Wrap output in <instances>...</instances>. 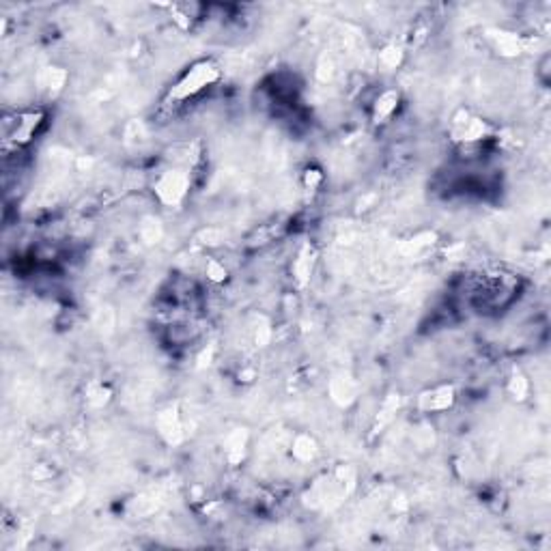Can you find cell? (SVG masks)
I'll list each match as a JSON object with an SVG mask.
<instances>
[{"mask_svg":"<svg viewBox=\"0 0 551 551\" xmlns=\"http://www.w3.org/2000/svg\"><path fill=\"white\" fill-rule=\"evenodd\" d=\"M217 80H220V67L213 61H198L183 71V76L170 87L166 101L172 106H179L183 101L201 95L205 89L213 87Z\"/></svg>","mask_w":551,"mask_h":551,"instance_id":"obj_1","label":"cell"},{"mask_svg":"<svg viewBox=\"0 0 551 551\" xmlns=\"http://www.w3.org/2000/svg\"><path fill=\"white\" fill-rule=\"evenodd\" d=\"M190 192V172L186 168H168L153 183L156 198L166 207H179Z\"/></svg>","mask_w":551,"mask_h":551,"instance_id":"obj_2","label":"cell"},{"mask_svg":"<svg viewBox=\"0 0 551 551\" xmlns=\"http://www.w3.org/2000/svg\"><path fill=\"white\" fill-rule=\"evenodd\" d=\"M491 134H493V127L485 119L469 115L467 110H461L450 125V136L459 144H479V142L487 140Z\"/></svg>","mask_w":551,"mask_h":551,"instance_id":"obj_3","label":"cell"},{"mask_svg":"<svg viewBox=\"0 0 551 551\" xmlns=\"http://www.w3.org/2000/svg\"><path fill=\"white\" fill-rule=\"evenodd\" d=\"M457 403V388L452 384L435 386L418 394V410L422 414H442Z\"/></svg>","mask_w":551,"mask_h":551,"instance_id":"obj_4","label":"cell"},{"mask_svg":"<svg viewBox=\"0 0 551 551\" xmlns=\"http://www.w3.org/2000/svg\"><path fill=\"white\" fill-rule=\"evenodd\" d=\"M44 123V113H39V110H32V113H24L18 117L15 125L13 127H5V140L7 142H13L15 146L20 144H26L34 138L37 129H39V125Z\"/></svg>","mask_w":551,"mask_h":551,"instance_id":"obj_5","label":"cell"},{"mask_svg":"<svg viewBox=\"0 0 551 551\" xmlns=\"http://www.w3.org/2000/svg\"><path fill=\"white\" fill-rule=\"evenodd\" d=\"M156 426H158L160 437L170 446H177L183 439V435H186L183 433V420H181V414L177 407H166L164 412H160Z\"/></svg>","mask_w":551,"mask_h":551,"instance_id":"obj_6","label":"cell"},{"mask_svg":"<svg viewBox=\"0 0 551 551\" xmlns=\"http://www.w3.org/2000/svg\"><path fill=\"white\" fill-rule=\"evenodd\" d=\"M491 44L495 46L498 54L502 56H519L526 50V39H521L515 32H506V30H493L489 34Z\"/></svg>","mask_w":551,"mask_h":551,"instance_id":"obj_7","label":"cell"},{"mask_svg":"<svg viewBox=\"0 0 551 551\" xmlns=\"http://www.w3.org/2000/svg\"><path fill=\"white\" fill-rule=\"evenodd\" d=\"M246 446H248V435L243 429H235L233 433H229L227 442H224V455L231 465H237L243 459Z\"/></svg>","mask_w":551,"mask_h":551,"instance_id":"obj_8","label":"cell"},{"mask_svg":"<svg viewBox=\"0 0 551 551\" xmlns=\"http://www.w3.org/2000/svg\"><path fill=\"white\" fill-rule=\"evenodd\" d=\"M398 108V93L396 91H386L377 97L373 106V121L375 123H386Z\"/></svg>","mask_w":551,"mask_h":551,"instance_id":"obj_9","label":"cell"},{"mask_svg":"<svg viewBox=\"0 0 551 551\" xmlns=\"http://www.w3.org/2000/svg\"><path fill=\"white\" fill-rule=\"evenodd\" d=\"M67 82V71L61 67H46L39 73V89L48 91V93H58L65 89Z\"/></svg>","mask_w":551,"mask_h":551,"instance_id":"obj_10","label":"cell"},{"mask_svg":"<svg viewBox=\"0 0 551 551\" xmlns=\"http://www.w3.org/2000/svg\"><path fill=\"white\" fill-rule=\"evenodd\" d=\"M310 274H312V250L310 246H304L298 254L296 263H293V278L298 280L300 286H304L310 280Z\"/></svg>","mask_w":551,"mask_h":551,"instance_id":"obj_11","label":"cell"},{"mask_svg":"<svg viewBox=\"0 0 551 551\" xmlns=\"http://www.w3.org/2000/svg\"><path fill=\"white\" fill-rule=\"evenodd\" d=\"M329 394L338 403V405H349V403L355 398V388L347 377H336L329 384Z\"/></svg>","mask_w":551,"mask_h":551,"instance_id":"obj_12","label":"cell"},{"mask_svg":"<svg viewBox=\"0 0 551 551\" xmlns=\"http://www.w3.org/2000/svg\"><path fill=\"white\" fill-rule=\"evenodd\" d=\"M84 394H87V403L91 407H103V405H108L110 396H113V390H110V386L103 381H91L87 386Z\"/></svg>","mask_w":551,"mask_h":551,"instance_id":"obj_13","label":"cell"},{"mask_svg":"<svg viewBox=\"0 0 551 551\" xmlns=\"http://www.w3.org/2000/svg\"><path fill=\"white\" fill-rule=\"evenodd\" d=\"M317 455V444L310 435H298L293 442V457L298 461H312Z\"/></svg>","mask_w":551,"mask_h":551,"instance_id":"obj_14","label":"cell"},{"mask_svg":"<svg viewBox=\"0 0 551 551\" xmlns=\"http://www.w3.org/2000/svg\"><path fill=\"white\" fill-rule=\"evenodd\" d=\"M400 61H403V50L396 44H392L379 52V63L388 69H396L400 65Z\"/></svg>","mask_w":551,"mask_h":551,"instance_id":"obj_15","label":"cell"},{"mask_svg":"<svg viewBox=\"0 0 551 551\" xmlns=\"http://www.w3.org/2000/svg\"><path fill=\"white\" fill-rule=\"evenodd\" d=\"M508 392L515 396V398H519V400H524L526 396H528V392H530V384H528V379L524 377V375H515L510 379V384H508Z\"/></svg>","mask_w":551,"mask_h":551,"instance_id":"obj_16","label":"cell"},{"mask_svg":"<svg viewBox=\"0 0 551 551\" xmlns=\"http://www.w3.org/2000/svg\"><path fill=\"white\" fill-rule=\"evenodd\" d=\"M207 276H209L213 282H222V280H227V267L220 265L217 261H209V263H207Z\"/></svg>","mask_w":551,"mask_h":551,"instance_id":"obj_17","label":"cell"},{"mask_svg":"<svg viewBox=\"0 0 551 551\" xmlns=\"http://www.w3.org/2000/svg\"><path fill=\"white\" fill-rule=\"evenodd\" d=\"M319 181H321V172L319 170H306V186L315 188Z\"/></svg>","mask_w":551,"mask_h":551,"instance_id":"obj_18","label":"cell"}]
</instances>
